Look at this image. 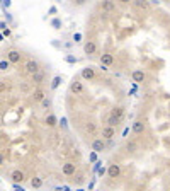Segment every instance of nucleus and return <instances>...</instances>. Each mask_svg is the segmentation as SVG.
<instances>
[{
    "label": "nucleus",
    "instance_id": "1",
    "mask_svg": "<svg viewBox=\"0 0 170 191\" xmlns=\"http://www.w3.org/2000/svg\"><path fill=\"white\" fill-rule=\"evenodd\" d=\"M70 92H73L75 96H78V94L84 92V84H82L80 77H75V79L72 80V84H70Z\"/></svg>",
    "mask_w": 170,
    "mask_h": 191
},
{
    "label": "nucleus",
    "instance_id": "2",
    "mask_svg": "<svg viewBox=\"0 0 170 191\" xmlns=\"http://www.w3.org/2000/svg\"><path fill=\"white\" fill-rule=\"evenodd\" d=\"M107 149V143L104 138H95L94 142H92V150L94 152H97V154H101V152H104V150Z\"/></svg>",
    "mask_w": 170,
    "mask_h": 191
},
{
    "label": "nucleus",
    "instance_id": "3",
    "mask_svg": "<svg viewBox=\"0 0 170 191\" xmlns=\"http://www.w3.org/2000/svg\"><path fill=\"white\" fill-rule=\"evenodd\" d=\"M24 68H26L27 74H31V75L37 74V72L41 70V68H39V63H37L36 60H27L26 65H24Z\"/></svg>",
    "mask_w": 170,
    "mask_h": 191
},
{
    "label": "nucleus",
    "instance_id": "4",
    "mask_svg": "<svg viewBox=\"0 0 170 191\" xmlns=\"http://www.w3.org/2000/svg\"><path fill=\"white\" fill-rule=\"evenodd\" d=\"M107 176L111 177V179H116L121 176V165L119 164H111L107 167Z\"/></svg>",
    "mask_w": 170,
    "mask_h": 191
},
{
    "label": "nucleus",
    "instance_id": "5",
    "mask_svg": "<svg viewBox=\"0 0 170 191\" xmlns=\"http://www.w3.org/2000/svg\"><path fill=\"white\" fill-rule=\"evenodd\" d=\"M84 51H85V55H89V56L95 55L97 53V44H95V41H85Z\"/></svg>",
    "mask_w": 170,
    "mask_h": 191
},
{
    "label": "nucleus",
    "instance_id": "6",
    "mask_svg": "<svg viewBox=\"0 0 170 191\" xmlns=\"http://www.w3.org/2000/svg\"><path fill=\"white\" fill-rule=\"evenodd\" d=\"M131 79H133V82H136V84H141V82L146 80V74H145L143 70H133Z\"/></svg>",
    "mask_w": 170,
    "mask_h": 191
},
{
    "label": "nucleus",
    "instance_id": "7",
    "mask_svg": "<svg viewBox=\"0 0 170 191\" xmlns=\"http://www.w3.org/2000/svg\"><path fill=\"white\" fill-rule=\"evenodd\" d=\"M10 179L16 183V184H19V183H24V179H26V176H24V172H22L21 169H16L10 172Z\"/></svg>",
    "mask_w": 170,
    "mask_h": 191
},
{
    "label": "nucleus",
    "instance_id": "8",
    "mask_svg": "<svg viewBox=\"0 0 170 191\" xmlns=\"http://www.w3.org/2000/svg\"><path fill=\"white\" fill-rule=\"evenodd\" d=\"M21 56L22 55L17 51V50H9L7 51V60L10 62V63H19L21 62Z\"/></svg>",
    "mask_w": 170,
    "mask_h": 191
},
{
    "label": "nucleus",
    "instance_id": "9",
    "mask_svg": "<svg viewBox=\"0 0 170 191\" xmlns=\"http://www.w3.org/2000/svg\"><path fill=\"white\" fill-rule=\"evenodd\" d=\"M80 77L85 79V80H92L95 77V70L92 68V67H85V68H82V72H80Z\"/></svg>",
    "mask_w": 170,
    "mask_h": 191
},
{
    "label": "nucleus",
    "instance_id": "10",
    "mask_svg": "<svg viewBox=\"0 0 170 191\" xmlns=\"http://www.w3.org/2000/svg\"><path fill=\"white\" fill-rule=\"evenodd\" d=\"M116 137V128L114 126H104L102 128V138L104 140H111Z\"/></svg>",
    "mask_w": 170,
    "mask_h": 191
},
{
    "label": "nucleus",
    "instance_id": "11",
    "mask_svg": "<svg viewBox=\"0 0 170 191\" xmlns=\"http://www.w3.org/2000/svg\"><path fill=\"white\" fill-rule=\"evenodd\" d=\"M61 171H63L65 176H73L75 171H77V164H75V162H65Z\"/></svg>",
    "mask_w": 170,
    "mask_h": 191
},
{
    "label": "nucleus",
    "instance_id": "12",
    "mask_svg": "<svg viewBox=\"0 0 170 191\" xmlns=\"http://www.w3.org/2000/svg\"><path fill=\"white\" fill-rule=\"evenodd\" d=\"M32 99H34V102H42L44 101V99H46V92H44V89L37 87V89L32 92Z\"/></svg>",
    "mask_w": 170,
    "mask_h": 191
},
{
    "label": "nucleus",
    "instance_id": "13",
    "mask_svg": "<svg viewBox=\"0 0 170 191\" xmlns=\"http://www.w3.org/2000/svg\"><path fill=\"white\" fill-rule=\"evenodd\" d=\"M145 128H146V125H145L143 120H136L133 123V133H136V135H141L145 132Z\"/></svg>",
    "mask_w": 170,
    "mask_h": 191
},
{
    "label": "nucleus",
    "instance_id": "14",
    "mask_svg": "<svg viewBox=\"0 0 170 191\" xmlns=\"http://www.w3.org/2000/svg\"><path fill=\"white\" fill-rule=\"evenodd\" d=\"M58 118L54 116L53 113H49L48 116L44 118V125H46V126H49V128H53V126H56V125H58Z\"/></svg>",
    "mask_w": 170,
    "mask_h": 191
},
{
    "label": "nucleus",
    "instance_id": "15",
    "mask_svg": "<svg viewBox=\"0 0 170 191\" xmlns=\"http://www.w3.org/2000/svg\"><path fill=\"white\" fill-rule=\"evenodd\" d=\"M114 63V56L111 53H102L101 55V65H106V67H111Z\"/></svg>",
    "mask_w": 170,
    "mask_h": 191
},
{
    "label": "nucleus",
    "instance_id": "16",
    "mask_svg": "<svg viewBox=\"0 0 170 191\" xmlns=\"http://www.w3.org/2000/svg\"><path fill=\"white\" fill-rule=\"evenodd\" d=\"M133 5L139 11H148L150 9V2L148 0H133Z\"/></svg>",
    "mask_w": 170,
    "mask_h": 191
},
{
    "label": "nucleus",
    "instance_id": "17",
    "mask_svg": "<svg viewBox=\"0 0 170 191\" xmlns=\"http://www.w3.org/2000/svg\"><path fill=\"white\" fill-rule=\"evenodd\" d=\"M119 121H121V120H119V118H116V116H114V114H109V116L106 118V123H107V126H114V128H116L117 125H119Z\"/></svg>",
    "mask_w": 170,
    "mask_h": 191
},
{
    "label": "nucleus",
    "instance_id": "18",
    "mask_svg": "<svg viewBox=\"0 0 170 191\" xmlns=\"http://www.w3.org/2000/svg\"><path fill=\"white\" fill-rule=\"evenodd\" d=\"M111 114H114V116H116V118H119V120H122V118H124V108H122V106H116V108H112Z\"/></svg>",
    "mask_w": 170,
    "mask_h": 191
},
{
    "label": "nucleus",
    "instance_id": "19",
    "mask_svg": "<svg viewBox=\"0 0 170 191\" xmlns=\"http://www.w3.org/2000/svg\"><path fill=\"white\" fill-rule=\"evenodd\" d=\"M32 82H34V84H37V85H41L42 82H44V74H42L41 70H39L37 74L32 75Z\"/></svg>",
    "mask_w": 170,
    "mask_h": 191
},
{
    "label": "nucleus",
    "instance_id": "20",
    "mask_svg": "<svg viewBox=\"0 0 170 191\" xmlns=\"http://www.w3.org/2000/svg\"><path fill=\"white\" fill-rule=\"evenodd\" d=\"M42 183H44V181H42V177H39V176H36V177L31 179V186L34 188V189H39V188L42 186Z\"/></svg>",
    "mask_w": 170,
    "mask_h": 191
},
{
    "label": "nucleus",
    "instance_id": "21",
    "mask_svg": "<svg viewBox=\"0 0 170 191\" xmlns=\"http://www.w3.org/2000/svg\"><path fill=\"white\" fill-rule=\"evenodd\" d=\"M101 7L104 9V11H107V12H111L112 9H114V4H112V0H102V4H101Z\"/></svg>",
    "mask_w": 170,
    "mask_h": 191
},
{
    "label": "nucleus",
    "instance_id": "22",
    "mask_svg": "<svg viewBox=\"0 0 170 191\" xmlns=\"http://www.w3.org/2000/svg\"><path fill=\"white\" fill-rule=\"evenodd\" d=\"M136 149H138V145H136V142H133V140L126 143V150H128V152H131V154H133V152H136Z\"/></svg>",
    "mask_w": 170,
    "mask_h": 191
},
{
    "label": "nucleus",
    "instance_id": "23",
    "mask_svg": "<svg viewBox=\"0 0 170 191\" xmlns=\"http://www.w3.org/2000/svg\"><path fill=\"white\" fill-rule=\"evenodd\" d=\"M49 24H51V27H53V29H61V21H60L58 17L51 19V22H49Z\"/></svg>",
    "mask_w": 170,
    "mask_h": 191
},
{
    "label": "nucleus",
    "instance_id": "24",
    "mask_svg": "<svg viewBox=\"0 0 170 191\" xmlns=\"http://www.w3.org/2000/svg\"><path fill=\"white\" fill-rule=\"evenodd\" d=\"M9 68H10V62H9V60H2V62H0V70L5 72V70H9Z\"/></svg>",
    "mask_w": 170,
    "mask_h": 191
},
{
    "label": "nucleus",
    "instance_id": "25",
    "mask_svg": "<svg viewBox=\"0 0 170 191\" xmlns=\"http://www.w3.org/2000/svg\"><path fill=\"white\" fill-rule=\"evenodd\" d=\"M60 82H61V77H60V75H56V77L51 80V89H53V90H54V89H58Z\"/></svg>",
    "mask_w": 170,
    "mask_h": 191
},
{
    "label": "nucleus",
    "instance_id": "26",
    "mask_svg": "<svg viewBox=\"0 0 170 191\" xmlns=\"http://www.w3.org/2000/svg\"><path fill=\"white\" fill-rule=\"evenodd\" d=\"M41 106L44 108V109H49V108L53 106V101H51V97H46V99L41 102Z\"/></svg>",
    "mask_w": 170,
    "mask_h": 191
},
{
    "label": "nucleus",
    "instance_id": "27",
    "mask_svg": "<svg viewBox=\"0 0 170 191\" xmlns=\"http://www.w3.org/2000/svg\"><path fill=\"white\" fill-rule=\"evenodd\" d=\"M65 60H66L68 63H77V58H75V56H72V55H66V56H65Z\"/></svg>",
    "mask_w": 170,
    "mask_h": 191
},
{
    "label": "nucleus",
    "instance_id": "28",
    "mask_svg": "<svg viewBox=\"0 0 170 191\" xmlns=\"http://www.w3.org/2000/svg\"><path fill=\"white\" fill-rule=\"evenodd\" d=\"M56 12H58V9H56L54 5H51L48 9V14H49V16H56Z\"/></svg>",
    "mask_w": 170,
    "mask_h": 191
},
{
    "label": "nucleus",
    "instance_id": "29",
    "mask_svg": "<svg viewBox=\"0 0 170 191\" xmlns=\"http://www.w3.org/2000/svg\"><path fill=\"white\" fill-rule=\"evenodd\" d=\"M85 128H87V132H90V133L95 132V125H94V123H89V125H87Z\"/></svg>",
    "mask_w": 170,
    "mask_h": 191
},
{
    "label": "nucleus",
    "instance_id": "30",
    "mask_svg": "<svg viewBox=\"0 0 170 191\" xmlns=\"http://www.w3.org/2000/svg\"><path fill=\"white\" fill-rule=\"evenodd\" d=\"M73 41L75 43H80V41H82V34H80V32H75V34H73Z\"/></svg>",
    "mask_w": 170,
    "mask_h": 191
},
{
    "label": "nucleus",
    "instance_id": "31",
    "mask_svg": "<svg viewBox=\"0 0 170 191\" xmlns=\"http://www.w3.org/2000/svg\"><path fill=\"white\" fill-rule=\"evenodd\" d=\"M60 125H61V128L66 130V128H68V125H66V118H61V120H60Z\"/></svg>",
    "mask_w": 170,
    "mask_h": 191
},
{
    "label": "nucleus",
    "instance_id": "32",
    "mask_svg": "<svg viewBox=\"0 0 170 191\" xmlns=\"http://www.w3.org/2000/svg\"><path fill=\"white\" fill-rule=\"evenodd\" d=\"M2 5H4V9H9L10 7V0H2Z\"/></svg>",
    "mask_w": 170,
    "mask_h": 191
},
{
    "label": "nucleus",
    "instance_id": "33",
    "mask_svg": "<svg viewBox=\"0 0 170 191\" xmlns=\"http://www.w3.org/2000/svg\"><path fill=\"white\" fill-rule=\"evenodd\" d=\"M87 0H73V5H84Z\"/></svg>",
    "mask_w": 170,
    "mask_h": 191
},
{
    "label": "nucleus",
    "instance_id": "34",
    "mask_svg": "<svg viewBox=\"0 0 170 191\" xmlns=\"http://www.w3.org/2000/svg\"><path fill=\"white\" fill-rule=\"evenodd\" d=\"M90 160L92 162H97V152H92L90 154Z\"/></svg>",
    "mask_w": 170,
    "mask_h": 191
},
{
    "label": "nucleus",
    "instance_id": "35",
    "mask_svg": "<svg viewBox=\"0 0 170 191\" xmlns=\"http://www.w3.org/2000/svg\"><path fill=\"white\" fill-rule=\"evenodd\" d=\"M119 4H122V5H126V4H133V0H117Z\"/></svg>",
    "mask_w": 170,
    "mask_h": 191
},
{
    "label": "nucleus",
    "instance_id": "36",
    "mask_svg": "<svg viewBox=\"0 0 170 191\" xmlns=\"http://www.w3.org/2000/svg\"><path fill=\"white\" fill-rule=\"evenodd\" d=\"M2 34H4L5 38H9V36H10V29H4V31H2Z\"/></svg>",
    "mask_w": 170,
    "mask_h": 191
},
{
    "label": "nucleus",
    "instance_id": "37",
    "mask_svg": "<svg viewBox=\"0 0 170 191\" xmlns=\"http://www.w3.org/2000/svg\"><path fill=\"white\" fill-rule=\"evenodd\" d=\"M97 172H99V176H104V174H107V169H104V167H102V169H99Z\"/></svg>",
    "mask_w": 170,
    "mask_h": 191
},
{
    "label": "nucleus",
    "instance_id": "38",
    "mask_svg": "<svg viewBox=\"0 0 170 191\" xmlns=\"http://www.w3.org/2000/svg\"><path fill=\"white\" fill-rule=\"evenodd\" d=\"M14 189H16V191H24V188H22V186H19V184H16V183H14Z\"/></svg>",
    "mask_w": 170,
    "mask_h": 191
},
{
    "label": "nucleus",
    "instance_id": "39",
    "mask_svg": "<svg viewBox=\"0 0 170 191\" xmlns=\"http://www.w3.org/2000/svg\"><path fill=\"white\" fill-rule=\"evenodd\" d=\"M107 147H114V140H112V138H111V140H107Z\"/></svg>",
    "mask_w": 170,
    "mask_h": 191
},
{
    "label": "nucleus",
    "instance_id": "40",
    "mask_svg": "<svg viewBox=\"0 0 170 191\" xmlns=\"http://www.w3.org/2000/svg\"><path fill=\"white\" fill-rule=\"evenodd\" d=\"M82 177H84L82 174H78V176H77V183H82Z\"/></svg>",
    "mask_w": 170,
    "mask_h": 191
},
{
    "label": "nucleus",
    "instance_id": "41",
    "mask_svg": "<svg viewBox=\"0 0 170 191\" xmlns=\"http://www.w3.org/2000/svg\"><path fill=\"white\" fill-rule=\"evenodd\" d=\"M56 2H60V0H56Z\"/></svg>",
    "mask_w": 170,
    "mask_h": 191
}]
</instances>
